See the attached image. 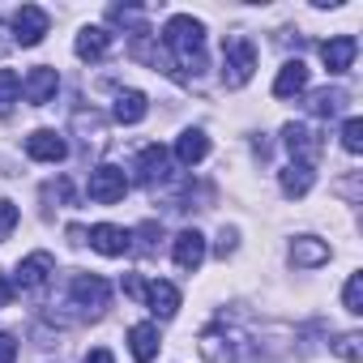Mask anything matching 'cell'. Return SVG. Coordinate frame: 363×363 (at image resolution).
Wrapping results in <instances>:
<instances>
[{
  "label": "cell",
  "mask_w": 363,
  "mask_h": 363,
  "mask_svg": "<svg viewBox=\"0 0 363 363\" xmlns=\"http://www.w3.org/2000/svg\"><path fill=\"white\" fill-rule=\"evenodd\" d=\"M235 244H240V231H235V227H223V235H218V244H214V252H218V257L227 261V257L235 252Z\"/></svg>",
  "instance_id": "cell-29"
},
{
  "label": "cell",
  "mask_w": 363,
  "mask_h": 363,
  "mask_svg": "<svg viewBox=\"0 0 363 363\" xmlns=\"http://www.w3.org/2000/svg\"><path fill=\"white\" fill-rule=\"evenodd\" d=\"M0 35H5V30H0ZM5 48H13V39H0V52H5Z\"/></svg>",
  "instance_id": "cell-34"
},
{
  "label": "cell",
  "mask_w": 363,
  "mask_h": 363,
  "mask_svg": "<svg viewBox=\"0 0 363 363\" xmlns=\"http://www.w3.org/2000/svg\"><path fill=\"white\" fill-rule=\"evenodd\" d=\"M26 154H30L35 162H65V158H69V141H65L56 128H35V133L26 137Z\"/></svg>",
  "instance_id": "cell-11"
},
{
  "label": "cell",
  "mask_w": 363,
  "mask_h": 363,
  "mask_svg": "<svg viewBox=\"0 0 363 363\" xmlns=\"http://www.w3.org/2000/svg\"><path fill=\"white\" fill-rule=\"evenodd\" d=\"M13 227H18V206L9 197H0V244L13 235Z\"/></svg>",
  "instance_id": "cell-28"
},
{
  "label": "cell",
  "mask_w": 363,
  "mask_h": 363,
  "mask_svg": "<svg viewBox=\"0 0 363 363\" xmlns=\"http://www.w3.org/2000/svg\"><path fill=\"white\" fill-rule=\"evenodd\" d=\"M13 295H18V291H13V282H9V278H0V308H9V303H13Z\"/></svg>",
  "instance_id": "cell-32"
},
{
  "label": "cell",
  "mask_w": 363,
  "mask_h": 363,
  "mask_svg": "<svg viewBox=\"0 0 363 363\" xmlns=\"http://www.w3.org/2000/svg\"><path fill=\"white\" fill-rule=\"evenodd\" d=\"M56 90H60V73H56L52 65H35V69L26 73V82H22V94H26V103H35V107L52 103Z\"/></svg>",
  "instance_id": "cell-10"
},
{
  "label": "cell",
  "mask_w": 363,
  "mask_h": 363,
  "mask_svg": "<svg viewBox=\"0 0 363 363\" xmlns=\"http://www.w3.org/2000/svg\"><path fill=\"white\" fill-rule=\"evenodd\" d=\"M342 308H346L350 316L363 312V274H350V278H346V286H342Z\"/></svg>",
  "instance_id": "cell-24"
},
{
  "label": "cell",
  "mask_w": 363,
  "mask_h": 363,
  "mask_svg": "<svg viewBox=\"0 0 363 363\" xmlns=\"http://www.w3.org/2000/svg\"><path fill=\"white\" fill-rule=\"evenodd\" d=\"M312 184H316V171L303 167V162H291V167L278 171V189H282V197H308Z\"/></svg>",
  "instance_id": "cell-18"
},
{
  "label": "cell",
  "mask_w": 363,
  "mask_h": 363,
  "mask_svg": "<svg viewBox=\"0 0 363 363\" xmlns=\"http://www.w3.org/2000/svg\"><path fill=\"white\" fill-rule=\"evenodd\" d=\"M128 240H141L137 248H141V252H154V248H158V240H162V227H158V223H141Z\"/></svg>",
  "instance_id": "cell-27"
},
{
  "label": "cell",
  "mask_w": 363,
  "mask_h": 363,
  "mask_svg": "<svg viewBox=\"0 0 363 363\" xmlns=\"http://www.w3.org/2000/svg\"><path fill=\"white\" fill-rule=\"evenodd\" d=\"M18 94H22V77L13 69H0V111H9L18 103Z\"/></svg>",
  "instance_id": "cell-25"
},
{
  "label": "cell",
  "mask_w": 363,
  "mask_h": 363,
  "mask_svg": "<svg viewBox=\"0 0 363 363\" xmlns=\"http://www.w3.org/2000/svg\"><path fill=\"white\" fill-rule=\"evenodd\" d=\"M145 111H150V99H145L141 90H120V94H116V107H111L116 124H141Z\"/></svg>",
  "instance_id": "cell-21"
},
{
  "label": "cell",
  "mask_w": 363,
  "mask_h": 363,
  "mask_svg": "<svg viewBox=\"0 0 363 363\" xmlns=\"http://www.w3.org/2000/svg\"><path fill=\"white\" fill-rule=\"evenodd\" d=\"M48 26H52V18H48L39 5H22V9L13 13V43H18V48H39V43L48 39Z\"/></svg>",
  "instance_id": "cell-7"
},
{
  "label": "cell",
  "mask_w": 363,
  "mask_h": 363,
  "mask_svg": "<svg viewBox=\"0 0 363 363\" xmlns=\"http://www.w3.org/2000/svg\"><path fill=\"white\" fill-rule=\"evenodd\" d=\"M252 73H257V48H252V39H244V35L227 39L223 43V86L227 90H244L252 82Z\"/></svg>",
  "instance_id": "cell-2"
},
{
  "label": "cell",
  "mask_w": 363,
  "mask_h": 363,
  "mask_svg": "<svg viewBox=\"0 0 363 363\" xmlns=\"http://www.w3.org/2000/svg\"><path fill=\"white\" fill-rule=\"evenodd\" d=\"M124 295H133V299H141V295H145V282H141L137 274H128V278H124Z\"/></svg>",
  "instance_id": "cell-31"
},
{
  "label": "cell",
  "mask_w": 363,
  "mask_h": 363,
  "mask_svg": "<svg viewBox=\"0 0 363 363\" xmlns=\"http://www.w3.org/2000/svg\"><path fill=\"white\" fill-rule=\"evenodd\" d=\"M73 52L82 56V60H103L107 52H111V30H103V26H82L77 30V43H73Z\"/></svg>",
  "instance_id": "cell-17"
},
{
  "label": "cell",
  "mask_w": 363,
  "mask_h": 363,
  "mask_svg": "<svg viewBox=\"0 0 363 363\" xmlns=\"http://www.w3.org/2000/svg\"><path fill=\"white\" fill-rule=\"evenodd\" d=\"M329 350H333L337 359H346V363H359V359H363V337H359V333H337V337L329 342Z\"/></svg>",
  "instance_id": "cell-23"
},
{
  "label": "cell",
  "mask_w": 363,
  "mask_h": 363,
  "mask_svg": "<svg viewBox=\"0 0 363 363\" xmlns=\"http://www.w3.org/2000/svg\"><path fill=\"white\" fill-rule=\"evenodd\" d=\"M86 244H90L94 252H103V257H124V252L133 248L128 231L116 227V223H99V227H90V231H86Z\"/></svg>",
  "instance_id": "cell-13"
},
{
  "label": "cell",
  "mask_w": 363,
  "mask_h": 363,
  "mask_svg": "<svg viewBox=\"0 0 363 363\" xmlns=\"http://www.w3.org/2000/svg\"><path fill=\"white\" fill-rule=\"evenodd\" d=\"M69 303L82 308V316L99 320V316L107 312V303H111V286H107L99 274H77V278L69 282Z\"/></svg>",
  "instance_id": "cell-3"
},
{
  "label": "cell",
  "mask_w": 363,
  "mask_h": 363,
  "mask_svg": "<svg viewBox=\"0 0 363 363\" xmlns=\"http://www.w3.org/2000/svg\"><path fill=\"white\" fill-rule=\"evenodd\" d=\"M206 252H210V248H206V235L193 231V227H189V231H179L175 244H171V257H175V265L184 269V274H197L201 261H206Z\"/></svg>",
  "instance_id": "cell-9"
},
{
  "label": "cell",
  "mask_w": 363,
  "mask_h": 363,
  "mask_svg": "<svg viewBox=\"0 0 363 363\" xmlns=\"http://www.w3.org/2000/svg\"><path fill=\"white\" fill-rule=\"evenodd\" d=\"M308 90V65L303 60H286L282 69H278V77H274V94L278 99H295V94H303Z\"/></svg>",
  "instance_id": "cell-20"
},
{
  "label": "cell",
  "mask_w": 363,
  "mask_h": 363,
  "mask_svg": "<svg viewBox=\"0 0 363 363\" xmlns=\"http://www.w3.org/2000/svg\"><path fill=\"white\" fill-rule=\"evenodd\" d=\"M342 150H350V154L363 150V120H359V116H350V120L342 124Z\"/></svg>",
  "instance_id": "cell-26"
},
{
  "label": "cell",
  "mask_w": 363,
  "mask_h": 363,
  "mask_svg": "<svg viewBox=\"0 0 363 363\" xmlns=\"http://www.w3.org/2000/svg\"><path fill=\"white\" fill-rule=\"evenodd\" d=\"M162 52L175 60V77L179 73H189V77H201L206 73V26L189 13H175L167 18L162 26Z\"/></svg>",
  "instance_id": "cell-1"
},
{
  "label": "cell",
  "mask_w": 363,
  "mask_h": 363,
  "mask_svg": "<svg viewBox=\"0 0 363 363\" xmlns=\"http://www.w3.org/2000/svg\"><path fill=\"white\" fill-rule=\"evenodd\" d=\"M329 261V244L316 235H295L291 240V265L295 269H320Z\"/></svg>",
  "instance_id": "cell-15"
},
{
  "label": "cell",
  "mask_w": 363,
  "mask_h": 363,
  "mask_svg": "<svg viewBox=\"0 0 363 363\" xmlns=\"http://www.w3.org/2000/svg\"><path fill=\"white\" fill-rule=\"evenodd\" d=\"M52 274H56V261H52V252H30L26 261H18V269H13V291H43L48 282H52Z\"/></svg>",
  "instance_id": "cell-6"
},
{
  "label": "cell",
  "mask_w": 363,
  "mask_h": 363,
  "mask_svg": "<svg viewBox=\"0 0 363 363\" xmlns=\"http://www.w3.org/2000/svg\"><path fill=\"white\" fill-rule=\"evenodd\" d=\"M86 193H90V201H99V206H116V201H124V193H128V175H124V167H116V162H99V167L90 171Z\"/></svg>",
  "instance_id": "cell-4"
},
{
  "label": "cell",
  "mask_w": 363,
  "mask_h": 363,
  "mask_svg": "<svg viewBox=\"0 0 363 363\" xmlns=\"http://www.w3.org/2000/svg\"><path fill=\"white\" fill-rule=\"evenodd\" d=\"M167 175H171V154L162 145H145L137 154V184L158 189V184H167Z\"/></svg>",
  "instance_id": "cell-8"
},
{
  "label": "cell",
  "mask_w": 363,
  "mask_h": 363,
  "mask_svg": "<svg viewBox=\"0 0 363 363\" xmlns=\"http://www.w3.org/2000/svg\"><path fill=\"white\" fill-rule=\"evenodd\" d=\"M210 154V137L201 128H184L175 137V162H184V167H197L201 158Z\"/></svg>",
  "instance_id": "cell-19"
},
{
  "label": "cell",
  "mask_w": 363,
  "mask_h": 363,
  "mask_svg": "<svg viewBox=\"0 0 363 363\" xmlns=\"http://www.w3.org/2000/svg\"><path fill=\"white\" fill-rule=\"evenodd\" d=\"M354 56H359V39L354 35H333L329 43H320V60H325L329 73H346L354 65Z\"/></svg>",
  "instance_id": "cell-14"
},
{
  "label": "cell",
  "mask_w": 363,
  "mask_h": 363,
  "mask_svg": "<svg viewBox=\"0 0 363 363\" xmlns=\"http://www.w3.org/2000/svg\"><path fill=\"white\" fill-rule=\"evenodd\" d=\"M342 107H346V90H337V86H333V90L325 86V90H312V94H308V111H312L316 120L342 116Z\"/></svg>",
  "instance_id": "cell-22"
},
{
  "label": "cell",
  "mask_w": 363,
  "mask_h": 363,
  "mask_svg": "<svg viewBox=\"0 0 363 363\" xmlns=\"http://www.w3.org/2000/svg\"><path fill=\"white\" fill-rule=\"evenodd\" d=\"M282 145H286L291 162H303V167H316V158H320V150H325L320 133L308 128V124H286V128H282Z\"/></svg>",
  "instance_id": "cell-5"
},
{
  "label": "cell",
  "mask_w": 363,
  "mask_h": 363,
  "mask_svg": "<svg viewBox=\"0 0 363 363\" xmlns=\"http://www.w3.org/2000/svg\"><path fill=\"white\" fill-rule=\"evenodd\" d=\"M141 303H145L158 320H171V316L179 312V286H175V282H167V278H154V282H145Z\"/></svg>",
  "instance_id": "cell-12"
},
{
  "label": "cell",
  "mask_w": 363,
  "mask_h": 363,
  "mask_svg": "<svg viewBox=\"0 0 363 363\" xmlns=\"http://www.w3.org/2000/svg\"><path fill=\"white\" fill-rule=\"evenodd\" d=\"M158 346H162L158 325L141 320V325H133V329H128V354H133L137 363H154V359H158Z\"/></svg>",
  "instance_id": "cell-16"
},
{
  "label": "cell",
  "mask_w": 363,
  "mask_h": 363,
  "mask_svg": "<svg viewBox=\"0 0 363 363\" xmlns=\"http://www.w3.org/2000/svg\"><path fill=\"white\" fill-rule=\"evenodd\" d=\"M18 359V342H13V333H0V363H13Z\"/></svg>",
  "instance_id": "cell-30"
},
{
  "label": "cell",
  "mask_w": 363,
  "mask_h": 363,
  "mask_svg": "<svg viewBox=\"0 0 363 363\" xmlns=\"http://www.w3.org/2000/svg\"><path fill=\"white\" fill-rule=\"evenodd\" d=\"M86 363H116V354L99 346V350H90V354H86Z\"/></svg>",
  "instance_id": "cell-33"
}]
</instances>
